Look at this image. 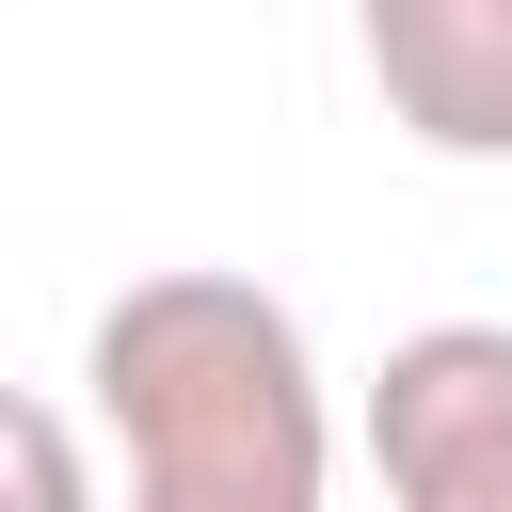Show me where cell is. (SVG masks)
<instances>
[{
    "mask_svg": "<svg viewBox=\"0 0 512 512\" xmlns=\"http://www.w3.org/2000/svg\"><path fill=\"white\" fill-rule=\"evenodd\" d=\"M128 512H336L320 336L256 272H128L80 336Z\"/></svg>",
    "mask_w": 512,
    "mask_h": 512,
    "instance_id": "obj_1",
    "label": "cell"
},
{
    "mask_svg": "<svg viewBox=\"0 0 512 512\" xmlns=\"http://www.w3.org/2000/svg\"><path fill=\"white\" fill-rule=\"evenodd\" d=\"M384 512H512V320H416L368 368Z\"/></svg>",
    "mask_w": 512,
    "mask_h": 512,
    "instance_id": "obj_2",
    "label": "cell"
},
{
    "mask_svg": "<svg viewBox=\"0 0 512 512\" xmlns=\"http://www.w3.org/2000/svg\"><path fill=\"white\" fill-rule=\"evenodd\" d=\"M368 96L432 160H512V0H352Z\"/></svg>",
    "mask_w": 512,
    "mask_h": 512,
    "instance_id": "obj_3",
    "label": "cell"
},
{
    "mask_svg": "<svg viewBox=\"0 0 512 512\" xmlns=\"http://www.w3.org/2000/svg\"><path fill=\"white\" fill-rule=\"evenodd\" d=\"M0 512H96V448H80V416L32 400V384H0Z\"/></svg>",
    "mask_w": 512,
    "mask_h": 512,
    "instance_id": "obj_4",
    "label": "cell"
}]
</instances>
